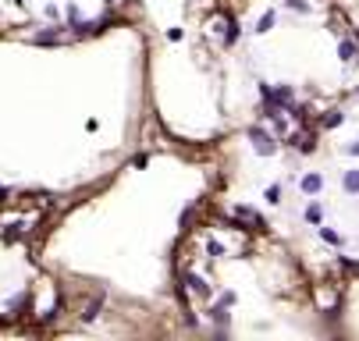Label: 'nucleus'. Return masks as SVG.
I'll return each instance as SVG.
<instances>
[{
  "label": "nucleus",
  "mask_w": 359,
  "mask_h": 341,
  "mask_svg": "<svg viewBox=\"0 0 359 341\" xmlns=\"http://www.w3.org/2000/svg\"><path fill=\"white\" fill-rule=\"evenodd\" d=\"M345 185H348V188H352V192H359V174H355V171H352V174H348V178H345Z\"/></svg>",
  "instance_id": "f257e3e1"
}]
</instances>
